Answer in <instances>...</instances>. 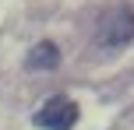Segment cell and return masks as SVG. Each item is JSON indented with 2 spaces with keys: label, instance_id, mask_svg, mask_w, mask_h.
I'll use <instances>...</instances> for the list:
<instances>
[{
  "label": "cell",
  "instance_id": "1",
  "mask_svg": "<svg viewBox=\"0 0 134 130\" xmlns=\"http://www.w3.org/2000/svg\"><path fill=\"white\" fill-rule=\"evenodd\" d=\"M131 39H134V11L127 4L109 7V11L99 18V42L116 49V46H127Z\"/></svg>",
  "mask_w": 134,
  "mask_h": 130
},
{
  "label": "cell",
  "instance_id": "2",
  "mask_svg": "<svg viewBox=\"0 0 134 130\" xmlns=\"http://www.w3.org/2000/svg\"><path fill=\"white\" fill-rule=\"evenodd\" d=\"M78 116H81V109H78V102H74V98L53 95V98H46V102H42V109L32 116V123L42 127V130H71L74 123H78Z\"/></svg>",
  "mask_w": 134,
  "mask_h": 130
},
{
  "label": "cell",
  "instance_id": "3",
  "mask_svg": "<svg viewBox=\"0 0 134 130\" xmlns=\"http://www.w3.org/2000/svg\"><path fill=\"white\" fill-rule=\"evenodd\" d=\"M57 63H60V49H57V42H35L32 49H28L25 56V67L28 70H57Z\"/></svg>",
  "mask_w": 134,
  "mask_h": 130
}]
</instances>
